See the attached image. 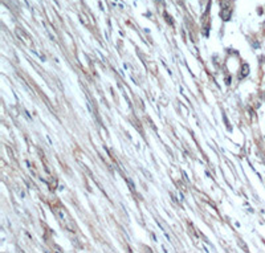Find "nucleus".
<instances>
[{
	"label": "nucleus",
	"instance_id": "obj_1",
	"mask_svg": "<svg viewBox=\"0 0 265 253\" xmlns=\"http://www.w3.org/2000/svg\"><path fill=\"white\" fill-rule=\"evenodd\" d=\"M231 13H232V11H231V8H229V4L223 5V9H221V17H223V20H226V21L229 20Z\"/></svg>",
	"mask_w": 265,
	"mask_h": 253
}]
</instances>
